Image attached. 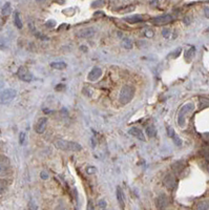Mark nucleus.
I'll return each mask as SVG.
<instances>
[{
    "label": "nucleus",
    "instance_id": "nucleus-1",
    "mask_svg": "<svg viewBox=\"0 0 209 210\" xmlns=\"http://www.w3.org/2000/svg\"><path fill=\"white\" fill-rule=\"evenodd\" d=\"M54 144H55V146L58 149L66 150V151H80V150H82V146H81L80 144L76 143V142L62 140V139H57V140H55V143Z\"/></svg>",
    "mask_w": 209,
    "mask_h": 210
},
{
    "label": "nucleus",
    "instance_id": "nucleus-2",
    "mask_svg": "<svg viewBox=\"0 0 209 210\" xmlns=\"http://www.w3.org/2000/svg\"><path fill=\"white\" fill-rule=\"evenodd\" d=\"M194 109V104L193 103H187L184 106H182V108L180 109L179 113H178V124L180 127L185 126V119L186 116L189 115L191 111Z\"/></svg>",
    "mask_w": 209,
    "mask_h": 210
},
{
    "label": "nucleus",
    "instance_id": "nucleus-3",
    "mask_svg": "<svg viewBox=\"0 0 209 210\" xmlns=\"http://www.w3.org/2000/svg\"><path fill=\"white\" fill-rule=\"evenodd\" d=\"M133 95H135V89L133 86L130 85H124L122 87L121 92H120L119 96V101L122 104H127L133 100Z\"/></svg>",
    "mask_w": 209,
    "mask_h": 210
},
{
    "label": "nucleus",
    "instance_id": "nucleus-4",
    "mask_svg": "<svg viewBox=\"0 0 209 210\" xmlns=\"http://www.w3.org/2000/svg\"><path fill=\"white\" fill-rule=\"evenodd\" d=\"M17 95V92L13 88H9V89L3 90L1 94H0V104H4V103H9L12 100L14 99Z\"/></svg>",
    "mask_w": 209,
    "mask_h": 210
},
{
    "label": "nucleus",
    "instance_id": "nucleus-5",
    "mask_svg": "<svg viewBox=\"0 0 209 210\" xmlns=\"http://www.w3.org/2000/svg\"><path fill=\"white\" fill-rule=\"evenodd\" d=\"M11 171V162L5 156H0V176H7Z\"/></svg>",
    "mask_w": 209,
    "mask_h": 210
},
{
    "label": "nucleus",
    "instance_id": "nucleus-6",
    "mask_svg": "<svg viewBox=\"0 0 209 210\" xmlns=\"http://www.w3.org/2000/svg\"><path fill=\"white\" fill-rule=\"evenodd\" d=\"M173 18L171 15H162V16H158L154 17V18L151 19V23L152 24H156V25H166L168 23L173 22Z\"/></svg>",
    "mask_w": 209,
    "mask_h": 210
},
{
    "label": "nucleus",
    "instance_id": "nucleus-7",
    "mask_svg": "<svg viewBox=\"0 0 209 210\" xmlns=\"http://www.w3.org/2000/svg\"><path fill=\"white\" fill-rule=\"evenodd\" d=\"M17 75H18L19 79L24 81V82H31V81H33V79H34L33 75L30 73L28 67H25V66L19 67L18 72H17Z\"/></svg>",
    "mask_w": 209,
    "mask_h": 210
},
{
    "label": "nucleus",
    "instance_id": "nucleus-8",
    "mask_svg": "<svg viewBox=\"0 0 209 210\" xmlns=\"http://www.w3.org/2000/svg\"><path fill=\"white\" fill-rule=\"evenodd\" d=\"M102 76V69L100 67L96 66L88 73L87 79L92 82H95V81H98L100 79V77Z\"/></svg>",
    "mask_w": 209,
    "mask_h": 210
},
{
    "label": "nucleus",
    "instance_id": "nucleus-9",
    "mask_svg": "<svg viewBox=\"0 0 209 210\" xmlns=\"http://www.w3.org/2000/svg\"><path fill=\"white\" fill-rule=\"evenodd\" d=\"M164 185L166 186V188L169 190H173L177 186V180L176 177L173 174H168L166 176V178L164 179Z\"/></svg>",
    "mask_w": 209,
    "mask_h": 210
},
{
    "label": "nucleus",
    "instance_id": "nucleus-10",
    "mask_svg": "<svg viewBox=\"0 0 209 210\" xmlns=\"http://www.w3.org/2000/svg\"><path fill=\"white\" fill-rule=\"evenodd\" d=\"M46 125H47V119L46 118H40L38 120V122L36 123V126H35V130H36L37 134H43L46 129Z\"/></svg>",
    "mask_w": 209,
    "mask_h": 210
},
{
    "label": "nucleus",
    "instance_id": "nucleus-11",
    "mask_svg": "<svg viewBox=\"0 0 209 210\" xmlns=\"http://www.w3.org/2000/svg\"><path fill=\"white\" fill-rule=\"evenodd\" d=\"M168 203H169V201H168V198L165 194H160L156 200V206L159 209H164V208H166Z\"/></svg>",
    "mask_w": 209,
    "mask_h": 210
},
{
    "label": "nucleus",
    "instance_id": "nucleus-12",
    "mask_svg": "<svg viewBox=\"0 0 209 210\" xmlns=\"http://www.w3.org/2000/svg\"><path fill=\"white\" fill-rule=\"evenodd\" d=\"M128 134L133 137H136L137 139H139L141 141H145L144 134H143L142 130H141L140 128H138V127H131L130 129L128 130Z\"/></svg>",
    "mask_w": 209,
    "mask_h": 210
},
{
    "label": "nucleus",
    "instance_id": "nucleus-13",
    "mask_svg": "<svg viewBox=\"0 0 209 210\" xmlns=\"http://www.w3.org/2000/svg\"><path fill=\"white\" fill-rule=\"evenodd\" d=\"M96 33V31L94 30L92 28H82L80 32L78 33L79 37H82V38H90V37H92Z\"/></svg>",
    "mask_w": 209,
    "mask_h": 210
},
{
    "label": "nucleus",
    "instance_id": "nucleus-14",
    "mask_svg": "<svg viewBox=\"0 0 209 210\" xmlns=\"http://www.w3.org/2000/svg\"><path fill=\"white\" fill-rule=\"evenodd\" d=\"M194 54H195V49L193 47V46H190V47L185 52V54H184L185 60H186L187 62H190V61L193 59V57H194Z\"/></svg>",
    "mask_w": 209,
    "mask_h": 210
},
{
    "label": "nucleus",
    "instance_id": "nucleus-15",
    "mask_svg": "<svg viewBox=\"0 0 209 210\" xmlns=\"http://www.w3.org/2000/svg\"><path fill=\"white\" fill-rule=\"evenodd\" d=\"M143 16L142 15H133V16H130V17H126L124 18V20L126 22L130 23V24H133V23H138L140 21H143Z\"/></svg>",
    "mask_w": 209,
    "mask_h": 210
},
{
    "label": "nucleus",
    "instance_id": "nucleus-16",
    "mask_svg": "<svg viewBox=\"0 0 209 210\" xmlns=\"http://www.w3.org/2000/svg\"><path fill=\"white\" fill-rule=\"evenodd\" d=\"M117 199L120 204V207L121 208L124 207V193L122 191L121 187H119V186L117 187Z\"/></svg>",
    "mask_w": 209,
    "mask_h": 210
},
{
    "label": "nucleus",
    "instance_id": "nucleus-17",
    "mask_svg": "<svg viewBox=\"0 0 209 210\" xmlns=\"http://www.w3.org/2000/svg\"><path fill=\"white\" fill-rule=\"evenodd\" d=\"M66 63L64 62H53L51 63V67L54 69H58V70H62V69L66 68Z\"/></svg>",
    "mask_w": 209,
    "mask_h": 210
},
{
    "label": "nucleus",
    "instance_id": "nucleus-18",
    "mask_svg": "<svg viewBox=\"0 0 209 210\" xmlns=\"http://www.w3.org/2000/svg\"><path fill=\"white\" fill-rule=\"evenodd\" d=\"M14 23H15V25H16V28H22V21H21V19H20V15H19V13L18 12H16L14 14Z\"/></svg>",
    "mask_w": 209,
    "mask_h": 210
},
{
    "label": "nucleus",
    "instance_id": "nucleus-19",
    "mask_svg": "<svg viewBox=\"0 0 209 210\" xmlns=\"http://www.w3.org/2000/svg\"><path fill=\"white\" fill-rule=\"evenodd\" d=\"M146 134L149 138H154V137H156V134H157L156 127H154V125H149V126L146 128Z\"/></svg>",
    "mask_w": 209,
    "mask_h": 210
},
{
    "label": "nucleus",
    "instance_id": "nucleus-20",
    "mask_svg": "<svg viewBox=\"0 0 209 210\" xmlns=\"http://www.w3.org/2000/svg\"><path fill=\"white\" fill-rule=\"evenodd\" d=\"M12 12V7H11V4H9V2H7L4 5H3L2 7V11H1V13H2V16L4 17H7L9 14H11Z\"/></svg>",
    "mask_w": 209,
    "mask_h": 210
},
{
    "label": "nucleus",
    "instance_id": "nucleus-21",
    "mask_svg": "<svg viewBox=\"0 0 209 210\" xmlns=\"http://www.w3.org/2000/svg\"><path fill=\"white\" fill-rule=\"evenodd\" d=\"M122 45L126 49H131L133 44V41H131L129 38H123V40H122Z\"/></svg>",
    "mask_w": 209,
    "mask_h": 210
},
{
    "label": "nucleus",
    "instance_id": "nucleus-22",
    "mask_svg": "<svg viewBox=\"0 0 209 210\" xmlns=\"http://www.w3.org/2000/svg\"><path fill=\"white\" fill-rule=\"evenodd\" d=\"M208 106H209V100L206 99V98H201L200 99V108L204 109Z\"/></svg>",
    "mask_w": 209,
    "mask_h": 210
},
{
    "label": "nucleus",
    "instance_id": "nucleus-23",
    "mask_svg": "<svg viewBox=\"0 0 209 210\" xmlns=\"http://www.w3.org/2000/svg\"><path fill=\"white\" fill-rule=\"evenodd\" d=\"M181 51H182L181 47H178L177 49H175V51L171 52V53H170L169 55H168V58H169V59H170V58H173V59H175V58L179 57L180 54H181Z\"/></svg>",
    "mask_w": 209,
    "mask_h": 210
},
{
    "label": "nucleus",
    "instance_id": "nucleus-24",
    "mask_svg": "<svg viewBox=\"0 0 209 210\" xmlns=\"http://www.w3.org/2000/svg\"><path fill=\"white\" fill-rule=\"evenodd\" d=\"M201 153H202V156L207 160V161H209V146H205V147H203L202 150H201Z\"/></svg>",
    "mask_w": 209,
    "mask_h": 210
},
{
    "label": "nucleus",
    "instance_id": "nucleus-25",
    "mask_svg": "<svg viewBox=\"0 0 209 210\" xmlns=\"http://www.w3.org/2000/svg\"><path fill=\"white\" fill-rule=\"evenodd\" d=\"M183 167L184 165L182 164V162H177V163H175V164L173 165V168L175 169V171H177V172H180V171L183 170Z\"/></svg>",
    "mask_w": 209,
    "mask_h": 210
},
{
    "label": "nucleus",
    "instance_id": "nucleus-26",
    "mask_svg": "<svg viewBox=\"0 0 209 210\" xmlns=\"http://www.w3.org/2000/svg\"><path fill=\"white\" fill-rule=\"evenodd\" d=\"M197 208L198 209H202V210H205V209H208L209 208V204L208 202H200V203L198 204V206H197Z\"/></svg>",
    "mask_w": 209,
    "mask_h": 210
},
{
    "label": "nucleus",
    "instance_id": "nucleus-27",
    "mask_svg": "<svg viewBox=\"0 0 209 210\" xmlns=\"http://www.w3.org/2000/svg\"><path fill=\"white\" fill-rule=\"evenodd\" d=\"M171 138L173 139V142H175L176 145H177V146H182V140L179 138V136H178V134H175L173 137H171Z\"/></svg>",
    "mask_w": 209,
    "mask_h": 210
},
{
    "label": "nucleus",
    "instance_id": "nucleus-28",
    "mask_svg": "<svg viewBox=\"0 0 209 210\" xmlns=\"http://www.w3.org/2000/svg\"><path fill=\"white\" fill-rule=\"evenodd\" d=\"M5 187H7V183H5V181L0 179V193H2V192L4 191Z\"/></svg>",
    "mask_w": 209,
    "mask_h": 210
},
{
    "label": "nucleus",
    "instance_id": "nucleus-29",
    "mask_svg": "<svg viewBox=\"0 0 209 210\" xmlns=\"http://www.w3.org/2000/svg\"><path fill=\"white\" fill-rule=\"evenodd\" d=\"M144 35L146 36L147 38H152V37H154V31H152V30L148 28V30H146V31L144 32Z\"/></svg>",
    "mask_w": 209,
    "mask_h": 210
},
{
    "label": "nucleus",
    "instance_id": "nucleus-30",
    "mask_svg": "<svg viewBox=\"0 0 209 210\" xmlns=\"http://www.w3.org/2000/svg\"><path fill=\"white\" fill-rule=\"evenodd\" d=\"M86 172H87L88 174H94V173L97 172V168L94 166H88L87 168H86Z\"/></svg>",
    "mask_w": 209,
    "mask_h": 210
},
{
    "label": "nucleus",
    "instance_id": "nucleus-31",
    "mask_svg": "<svg viewBox=\"0 0 209 210\" xmlns=\"http://www.w3.org/2000/svg\"><path fill=\"white\" fill-rule=\"evenodd\" d=\"M45 25L47 26V28H54V26H56V21H54V20H48V21H46Z\"/></svg>",
    "mask_w": 209,
    "mask_h": 210
},
{
    "label": "nucleus",
    "instance_id": "nucleus-32",
    "mask_svg": "<svg viewBox=\"0 0 209 210\" xmlns=\"http://www.w3.org/2000/svg\"><path fill=\"white\" fill-rule=\"evenodd\" d=\"M133 9H135V7H133V5H129V7H125L123 11H121V13H123V14H124V13H129V12L133 11Z\"/></svg>",
    "mask_w": 209,
    "mask_h": 210
},
{
    "label": "nucleus",
    "instance_id": "nucleus-33",
    "mask_svg": "<svg viewBox=\"0 0 209 210\" xmlns=\"http://www.w3.org/2000/svg\"><path fill=\"white\" fill-rule=\"evenodd\" d=\"M169 34H170V30H168V28H164L163 31H162V35H163V37H169Z\"/></svg>",
    "mask_w": 209,
    "mask_h": 210
},
{
    "label": "nucleus",
    "instance_id": "nucleus-34",
    "mask_svg": "<svg viewBox=\"0 0 209 210\" xmlns=\"http://www.w3.org/2000/svg\"><path fill=\"white\" fill-rule=\"evenodd\" d=\"M24 141H25V134H24V132H21L19 142H20V144H24Z\"/></svg>",
    "mask_w": 209,
    "mask_h": 210
},
{
    "label": "nucleus",
    "instance_id": "nucleus-35",
    "mask_svg": "<svg viewBox=\"0 0 209 210\" xmlns=\"http://www.w3.org/2000/svg\"><path fill=\"white\" fill-rule=\"evenodd\" d=\"M57 92H60V90H64L65 89V85L64 84H58L57 86H56V88H55Z\"/></svg>",
    "mask_w": 209,
    "mask_h": 210
},
{
    "label": "nucleus",
    "instance_id": "nucleus-36",
    "mask_svg": "<svg viewBox=\"0 0 209 210\" xmlns=\"http://www.w3.org/2000/svg\"><path fill=\"white\" fill-rule=\"evenodd\" d=\"M167 132H168V136L169 137H173L175 134V130L171 128V127H168L167 128Z\"/></svg>",
    "mask_w": 209,
    "mask_h": 210
},
{
    "label": "nucleus",
    "instance_id": "nucleus-37",
    "mask_svg": "<svg viewBox=\"0 0 209 210\" xmlns=\"http://www.w3.org/2000/svg\"><path fill=\"white\" fill-rule=\"evenodd\" d=\"M106 202L104 201V200H100V202H99V207H101V208H105L106 207Z\"/></svg>",
    "mask_w": 209,
    "mask_h": 210
},
{
    "label": "nucleus",
    "instance_id": "nucleus-38",
    "mask_svg": "<svg viewBox=\"0 0 209 210\" xmlns=\"http://www.w3.org/2000/svg\"><path fill=\"white\" fill-rule=\"evenodd\" d=\"M41 178H42V180H46V179L48 178V174H47L46 171H42L41 172Z\"/></svg>",
    "mask_w": 209,
    "mask_h": 210
},
{
    "label": "nucleus",
    "instance_id": "nucleus-39",
    "mask_svg": "<svg viewBox=\"0 0 209 210\" xmlns=\"http://www.w3.org/2000/svg\"><path fill=\"white\" fill-rule=\"evenodd\" d=\"M204 13H205V16H206V18H209V7H205L204 9Z\"/></svg>",
    "mask_w": 209,
    "mask_h": 210
},
{
    "label": "nucleus",
    "instance_id": "nucleus-40",
    "mask_svg": "<svg viewBox=\"0 0 209 210\" xmlns=\"http://www.w3.org/2000/svg\"><path fill=\"white\" fill-rule=\"evenodd\" d=\"M56 3H58V4H64L65 0H54Z\"/></svg>",
    "mask_w": 209,
    "mask_h": 210
},
{
    "label": "nucleus",
    "instance_id": "nucleus-41",
    "mask_svg": "<svg viewBox=\"0 0 209 210\" xmlns=\"http://www.w3.org/2000/svg\"><path fill=\"white\" fill-rule=\"evenodd\" d=\"M184 22H185V24H189V23H190L189 17H185V18H184Z\"/></svg>",
    "mask_w": 209,
    "mask_h": 210
},
{
    "label": "nucleus",
    "instance_id": "nucleus-42",
    "mask_svg": "<svg viewBox=\"0 0 209 210\" xmlns=\"http://www.w3.org/2000/svg\"><path fill=\"white\" fill-rule=\"evenodd\" d=\"M203 138L206 140V141H208L209 142V134H203Z\"/></svg>",
    "mask_w": 209,
    "mask_h": 210
},
{
    "label": "nucleus",
    "instance_id": "nucleus-43",
    "mask_svg": "<svg viewBox=\"0 0 209 210\" xmlns=\"http://www.w3.org/2000/svg\"><path fill=\"white\" fill-rule=\"evenodd\" d=\"M80 49H82V51H84V52H87V49H86L85 46H81Z\"/></svg>",
    "mask_w": 209,
    "mask_h": 210
},
{
    "label": "nucleus",
    "instance_id": "nucleus-44",
    "mask_svg": "<svg viewBox=\"0 0 209 210\" xmlns=\"http://www.w3.org/2000/svg\"><path fill=\"white\" fill-rule=\"evenodd\" d=\"M102 13H95V16H102Z\"/></svg>",
    "mask_w": 209,
    "mask_h": 210
},
{
    "label": "nucleus",
    "instance_id": "nucleus-45",
    "mask_svg": "<svg viewBox=\"0 0 209 210\" xmlns=\"http://www.w3.org/2000/svg\"><path fill=\"white\" fill-rule=\"evenodd\" d=\"M2 87H3V82L2 81H0V89H1Z\"/></svg>",
    "mask_w": 209,
    "mask_h": 210
},
{
    "label": "nucleus",
    "instance_id": "nucleus-46",
    "mask_svg": "<svg viewBox=\"0 0 209 210\" xmlns=\"http://www.w3.org/2000/svg\"><path fill=\"white\" fill-rule=\"evenodd\" d=\"M2 28V21H1V18H0V30Z\"/></svg>",
    "mask_w": 209,
    "mask_h": 210
},
{
    "label": "nucleus",
    "instance_id": "nucleus-47",
    "mask_svg": "<svg viewBox=\"0 0 209 210\" xmlns=\"http://www.w3.org/2000/svg\"><path fill=\"white\" fill-rule=\"evenodd\" d=\"M38 2H43V1H45V0H37Z\"/></svg>",
    "mask_w": 209,
    "mask_h": 210
},
{
    "label": "nucleus",
    "instance_id": "nucleus-48",
    "mask_svg": "<svg viewBox=\"0 0 209 210\" xmlns=\"http://www.w3.org/2000/svg\"><path fill=\"white\" fill-rule=\"evenodd\" d=\"M207 32H208V33H209V28H207Z\"/></svg>",
    "mask_w": 209,
    "mask_h": 210
}]
</instances>
